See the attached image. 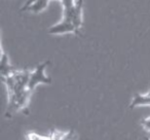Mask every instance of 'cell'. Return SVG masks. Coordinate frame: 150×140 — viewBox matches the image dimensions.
Returning a JSON list of instances; mask_svg holds the SVG:
<instances>
[{
	"mask_svg": "<svg viewBox=\"0 0 150 140\" xmlns=\"http://www.w3.org/2000/svg\"><path fill=\"white\" fill-rule=\"evenodd\" d=\"M31 91L25 89L23 91H19L11 95H8V106L6 109V117H11L16 111L24 110L25 111L28 107L29 99L31 96Z\"/></svg>",
	"mask_w": 150,
	"mask_h": 140,
	"instance_id": "6da1fadb",
	"label": "cell"
},
{
	"mask_svg": "<svg viewBox=\"0 0 150 140\" xmlns=\"http://www.w3.org/2000/svg\"><path fill=\"white\" fill-rule=\"evenodd\" d=\"M50 64V61H45L42 62L40 64L37 65V67L35 68L33 72H31L29 78V82H28V90L33 92L34 89L40 84L43 85H50L52 84V80L50 77L46 76L45 74V68L47 67V65Z\"/></svg>",
	"mask_w": 150,
	"mask_h": 140,
	"instance_id": "7a4b0ae2",
	"label": "cell"
},
{
	"mask_svg": "<svg viewBox=\"0 0 150 140\" xmlns=\"http://www.w3.org/2000/svg\"><path fill=\"white\" fill-rule=\"evenodd\" d=\"M82 6L83 1L82 0H76L74 6L66 14H63V19L69 20L73 23L77 30L78 34L80 33V29L82 27Z\"/></svg>",
	"mask_w": 150,
	"mask_h": 140,
	"instance_id": "3957f363",
	"label": "cell"
},
{
	"mask_svg": "<svg viewBox=\"0 0 150 140\" xmlns=\"http://www.w3.org/2000/svg\"><path fill=\"white\" fill-rule=\"evenodd\" d=\"M47 33L52 34V35H58V34H65V33H74L78 35V32L76 30V28H75V26L73 25V23L66 19H63L59 24L52 26L47 30Z\"/></svg>",
	"mask_w": 150,
	"mask_h": 140,
	"instance_id": "277c9868",
	"label": "cell"
},
{
	"mask_svg": "<svg viewBox=\"0 0 150 140\" xmlns=\"http://www.w3.org/2000/svg\"><path fill=\"white\" fill-rule=\"evenodd\" d=\"M15 71H16V69L13 68L8 62V57L6 56L5 53L2 52V55H1V61H0L1 78H4V77H7V76L11 75Z\"/></svg>",
	"mask_w": 150,
	"mask_h": 140,
	"instance_id": "5b68a950",
	"label": "cell"
},
{
	"mask_svg": "<svg viewBox=\"0 0 150 140\" xmlns=\"http://www.w3.org/2000/svg\"><path fill=\"white\" fill-rule=\"evenodd\" d=\"M150 106V95H142V94H135L133 97V100L129 105V108L133 109L137 106Z\"/></svg>",
	"mask_w": 150,
	"mask_h": 140,
	"instance_id": "8992f818",
	"label": "cell"
},
{
	"mask_svg": "<svg viewBox=\"0 0 150 140\" xmlns=\"http://www.w3.org/2000/svg\"><path fill=\"white\" fill-rule=\"evenodd\" d=\"M48 2H50V0H38L35 3H33L31 6H29V9H28L27 11H30L31 13H34V14L42 13V11L47 7Z\"/></svg>",
	"mask_w": 150,
	"mask_h": 140,
	"instance_id": "52a82bcc",
	"label": "cell"
},
{
	"mask_svg": "<svg viewBox=\"0 0 150 140\" xmlns=\"http://www.w3.org/2000/svg\"><path fill=\"white\" fill-rule=\"evenodd\" d=\"M141 125L142 127L144 128V129L146 130V131L150 132V117H146V119H142L141 121Z\"/></svg>",
	"mask_w": 150,
	"mask_h": 140,
	"instance_id": "ba28073f",
	"label": "cell"
},
{
	"mask_svg": "<svg viewBox=\"0 0 150 140\" xmlns=\"http://www.w3.org/2000/svg\"><path fill=\"white\" fill-rule=\"evenodd\" d=\"M36 1H38V0H28L27 2L25 3V4L22 6V9H21V11H26L28 9H29V6H31L33 3H35Z\"/></svg>",
	"mask_w": 150,
	"mask_h": 140,
	"instance_id": "9c48e42d",
	"label": "cell"
},
{
	"mask_svg": "<svg viewBox=\"0 0 150 140\" xmlns=\"http://www.w3.org/2000/svg\"><path fill=\"white\" fill-rule=\"evenodd\" d=\"M145 140H150V137L148 138V137H145Z\"/></svg>",
	"mask_w": 150,
	"mask_h": 140,
	"instance_id": "30bf717a",
	"label": "cell"
},
{
	"mask_svg": "<svg viewBox=\"0 0 150 140\" xmlns=\"http://www.w3.org/2000/svg\"><path fill=\"white\" fill-rule=\"evenodd\" d=\"M148 94H149V95H150V91H149V93H148Z\"/></svg>",
	"mask_w": 150,
	"mask_h": 140,
	"instance_id": "8fae6325",
	"label": "cell"
},
{
	"mask_svg": "<svg viewBox=\"0 0 150 140\" xmlns=\"http://www.w3.org/2000/svg\"><path fill=\"white\" fill-rule=\"evenodd\" d=\"M61 1H62V0H61Z\"/></svg>",
	"mask_w": 150,
	"mask_h": 140,
	"instance_id": "7c38bea8",
	"label": "cell"
}]
</instances>
